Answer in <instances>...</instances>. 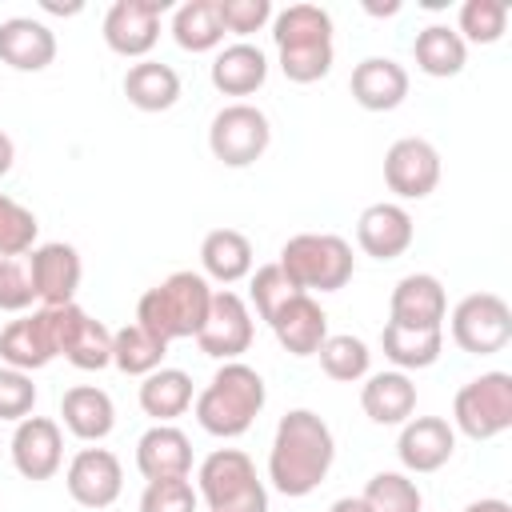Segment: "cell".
<instances>
[{
    "instance_id": "6da1fadb",
    "label": "cell",
    "mask_w": 512,
    "mask_h": 512,
    "mask_svg": "<svg viewBox=\"0 0 512 512\" xmlns=\"http://www.w3.org/2000/svg\"><path fill=\"white\" fill-rule=\"evenodd\" d=\"M336 460V440L332 428L324 424V416H316L312 408H292L280 416L276 436H272V452H268V480L280 496H308L324 484L328 468Z\"/></svg>"
},
{
    "instance_id": "7a4b0ae2",
    "label": "cell",
    "mask_w": 512,
    "mask_h": 512,
    "mask_svg": "<svg viewBox=\"0 0 512 512\" xmlns=\"http://www.w3.org/2000/svg\"><path fill=\"white\" fill-rule=\"evenodd\" d=\"M264 400H268L264 376L244 360H224L212 372V380L204 384V392L196 396V424L208 436L236 440L252 428Z\"/></svg>"
},
{
    "instance_id": "3957f363",
    "label": "cell",
    "mask_w": 512,
    "mask_h": 512,
    "mask_svg": "<svg viewBox=\"0 0 512 512\" xmlns=\"http://www.w3.org/2000/svg\"><path fill=\"white\" fill-rule=\"evenodd\" d=\"M280 72L292 84H316L332 72V16L320 4H288L272 16Z\"/></svg>"
},
{
    "instance_id": "277c9868",
    "label": "cell",
    "mask_w": 512,
    "mask_h": 512,
    "mask_svg": "<svg viewBox=\"0 0 512 512\" xmlns=\"http://www.w3.org/2000/svg\"><path fill=\"white\" fill-rule=\"evenodd\" d=\"M212 304V284L204 272L180 268L172 276H164L156 288H148L136 304V324L144 332H152L156 340L172 344V340H188L200 332L204 316Z\"/></svg>"
},
{
    "instance_id": "5b68a950",
    "label": "cell",
    "mask_w": 512,
    "mask_h": 512,
    "mask_svg": "<svg viewBox=\"0 0 512 512\" xmlns=\"http://www.w3.org/2000/svg\"><path fill=\"white\" fill-rule=\"evenodd\" d=\"M276 264L308 296L312 292H340L356 272L352 244L336 232H300V236L284 240Z\"/></svg>"
},
{
    "instance_id": "8992f818",
    "label": "cell",
    "mask_w": 512,
    "mask_h": 512,
    "mask_svg": "<svg viewBox=\"0 0 512 512\" xmlns=\"http://www.w3.org/2000/svg\"><path fill=\"white\" fill-rule=\"evenodd\" d=\"M196 496L208 512H268V488L240 448H216L196 468Z\"/></svg>"
},
{
    "instance_id": "52a82bcc",
    "label": "cell",
    "mask_w": 512,
    "mask_h": 512,
    "mask_svg": "<svg viewBox=\"0 0 512 512\" xmlns=\"http://www.w3.org/2000/svg\"><path fill=\"white\" fill-rule=\"evenodd\" d=\"M452 424L468 440H492L512 428V376L480 372L452 400Z\"/></svg>"
},
{
    "instance_id": "ba28073f",
    "label": "cell",
    "mask_w": 512,
    "mask_h": 512,
    "mask_svg": "<svg viewBox=\"0 0 512 512\" xmlns=\"http://www.w3.org/2000/svg\"><path fill=\"white\" fill-rule=\"evenodd\" d=\"M272 144V124L256 104H224L208 124V148L224 168L256 164Z\"/></svg>"
},
{
    "instance_id": "9c48e42d",
    "label": "cell",
    "mask_w": 512,
    "mask_h": 512,
    "mask_svg": "<svg viewBox=\"0 0 512 512\" xmlns=\"http://www.w3.org/2000/svg\"><path fill=\"white\" fill-rule=\"evenodd\" d=\"M452 340L472 356H496L512 340V308L496 292H468L452 308Z\"/></svg>"
},
{
    "instance_id": "30bf717a",
    "label": "cell",
    "mask_w": 512,
    "mask_h": 512,
    "mask_svg": "<svg viewBox=\"0 0 512 512\" xmlns=\"http://www.w3.org/2000/svg\"><path fill=\"white\" fill-rule=\"evenodd\" d=\"M252 336H256V324H252V308L244 304V296L232 288H216L208 316L196 332L200 352L212 360H240L252 348Z\"/></svg>"
},
{
    "instance_id": "8fae6325",
    "label": "cell",
    "mask_w": 512,
    "mask_h": 512,
    "mask_svg": "<svg viewBox=\"0 0 512 512\" xmlns=\"http://www.w3.org/2000/svg\"><path fill=\"white\" fill-rule=\"evenodd\" d=\"M60 356V308H36L0 332V360L20 372H36Z\"/></svg>"
},
{
    "instance_id": "7c38bea8",
    "label": "cell",
    "mask_w": 512,
    "mask_h": 512,
    "mask_svg": "<svg viewBox=\"0 0 512 512\" xmlns=\"http://www.w3.org/2000/svg\"><path fill=\"white\" fill-rule=\"evenodd\" d=\"M384 184L400 200H424L440 184V152L424 136H400L384 152Z\"/></svg>"
},
{
    "instance_id": "4fadbf2b",
    "label": "cell",
    "mask_w": 512,
    "mask_h": 512,
    "mask_svg": "<svg viewBox=\"0 0 512 512\" xmlns=\"http://www.w3.org/2000/svg\"><path fill=\"white\" fill-rule=\"evenodd\" d=\"M168 12V0H116L104 12V44L116 56H148L160 40V16Z\"/></svg>"
},
{
    "instance_id": "5bb4252c",
    "label": "cell",
    "mask_w": 512,
    "mask_h": 512,
    "mask_svg": "<svg viewBox=\"0 0 512 512\" xmlns=\"http://www.w3.org/2000/svg\"><path fill=\"white\" fill-rule=\"evenodd\" d=\"M28 272H32V288H36V300L44 308H60V304H76V288H80V276H84V264H80V252L64 240H48V244H36L28 252Z\"/></svg>"
},
{
    "instance_id": "9a60e30c",
    "label": "cell",
    "mask_w": 512,
    "mask_h": 512,
    "mask_svg": "<svg viewBox=\"0 0 512 512\" xmlns=\"http://www.w3.org/2000/svg\"><path fill=\"white\" fill-rule=\"evenodd\" d=\"M64 484L80 508H108L124 492V468H120L116 452H108V448H80L68 460Z\"/></svg>"
},
{
    "instance_id": "2e32d148",
    "label": "cell",
    "mask_w": 512,
    "mask_h": 512,
    "mask_svg": "<svg viewBox=\"0 0 512 512\" xmlns=\"http://www.w3.org/2000/svg\"><path fill=\"white\" fill-rule=\"evenodd\" d=\"M64 464V436L52 416H24L12 432V468L24 480H52Z\"/></svg>"
},
{
    "instance_id": "e0dca14e",
    "label": "cell",
    "mask_w": 512,
    "mask_h": 512,
    "mask_svg": "<svg viewBox=\"0 0 512 512\" xmlns=\"http://www.w3.org/2000/svg\"><path fill=\"white\" fill-rule=\"evenodd\" d=\"M456 452V428L444 416H408L400 424V440H396V456L404 464V472H436L452 460Z\"/></svg>"
},
{
    "instance_id": "ac0fdd59",
    "label": "cell",
    "mask_w": 512,
    "mask_h": 512,
    "mask_svg": "<svg viewBox=\"0 0 512 512\" xmlns=\"http://www.w3.org/2000/svg\"><path fill=\"white\" fill-rule=\"evenodd\" d=\"M412 236H416V224L408 216L404 204H392V200H380V204H368L356 220V244L364 248V256L372 260H396L412 248Z\"/></svg>"
},
{
    "instance_id": "d6986e66",
    "label": "cell",
    "mask_w": 512,
    "mask_h": 512,
    "mask_svg": "<svg viewBox=\"0 0 512 512\" xmlns=\"http://www.w3.org/2000/svg\"><path fill=\"white\" fill-rule=\"evenodd\" d=\"M60 356L80 372H100L112 364V332L80 304H60Z\"/></svg>"
},
{
    "instance_id": "ffe728a7",
    "label": "cell",
    "mask_w": 512,
    "mask_h": 512,
    "mask_svg": "<svg viewBox=\"0 0 512 512\" xmlns=\"http://www.w3.org/2000/svg\"><path fill=\"white\" fill-rule=\"evenodd\" d=\"M444 316H448V296L432 272H408L396 280L388 296V320L412 328H444Z\"/></svg>"
},
{
    "instance_id": "44dd1931",
    "label": "cell",
    "mask_w": 512,
    "mask_h": 512,
    "mask_svg": "<svg viewBox=\"0 0 512 512\" xmlns=\"http://www.w3.org/2000/svg\"><path fill=\"white\" fill-rule=\"evenodd\" d=\"M268 328L276 332V340H280L284 352H292V356H316V348H320L324 336H328V312L320 308L316 296L296 292L292 300H284V304L272 312Z\"/></svg>"
},
{
    "instance_id": "7402d4cb",
    "label": "cell",
    "mask_w": 512,
    "mask_h": 512,
    "mask_svg": "<svg viewBox=\"0 0 512 512\" xmlns=\"http://www.w3.org/2000/svg\"><path fill=\"white\" fill-rule=\"evenodd\" d=\"M348 88H352V100L360 108H368V112H392L408 96V72L392 56H364L352 68Z\"/></svg>"
},
{
    "instance_id": "603a6c76",
    "label": "cell",
    "mask_w": 512,
    "mask_h": 512,
    "mask_svg": "<svg viewBox=\"0 0 512 512\" xmlns=\"http://www.w3.org/2000/svg\"><path fill=\"white\" fill-rule=\"evenodd\" d=\"M0 60L16 72H44L56 60V32L32 16H8L0 24Z\"/></svg>"
},
{
    "instance_id": "cb8c5ba5",
    "label": "cell",
    "mask_w": 512,
    "mask_h": 512,
    "mask_svg": "<svg viewBox=\"0 0 512 512\" xmlns=\"http://www.w3.org/2000/svg\"><path fill=\"white\" fill-rule=\"evenodd\" d=\"M136 468L144 480H176L192 472V440L176 424H152L136 440Z\"/></svg>"
},
{
    "instance_id": "d4e9b609",
    "label": "cell",
    "mask_w": 512,
    "mask_h": 512,
    "mask_svg": "<svg viewBox=\"0 0 512 512\" xmlns=\"http://www.w3.org/2000/svg\"><path fill=\"white\" fill-rule=\"evenodd\" d=\"M60 420L64 428L76 436V440H104L112 428H116V404L104 388L96 384H72L64 396H60Z\"/></svg>"
},
{
    "instance_id": "484cf974",
    "label": "cell",
    "mask_w": 512,
    "mask_h": 512,
    "mask_svg": "<svg viewBox=\"0 0 512 512\" xmlns=\"http://www.w3.org/2000/svg\"><path fill=\"white\" fill-rule=\"evenodd\" d=\"M360 408L372 424H404L412 412H416V384L408 380V372L392 368V372H372L364 376V388H360Z\"/></svg>"
},
{
    "instance_id": "4316f807",
    "label": "cell",
    "mask_w": 512,
    "mask_h": 512,
    "mask_svg": "<svg viewBox=\"0 0 512 512\" xmlns=\"http://www.w3.org/2000/svg\"><path fill=\"white\" fill-rule=\"evenodd\" d=\"M264 80H268V56L248 40L220 48L212 60V88L224 96H252Z\"/></svg>"
},
{
    "instance_id": "83f0119b",
    "label": "cell",
    "mask_w": 512,
    "mask_h": 512,
    "mask_svg": "<svg viewBox=\"0 0 512 512\" xmlns=\"http://www.w3.org/2000/svg\"><path fill=\"white\" fill-rule=\"evenodd\" d=\"M380 348L384 356L400 368V372H416V368H432L444 352V328H412V324H396L388 320L380 328Z\"/></svg>"
},
{
    "instance_id": "f1b7e54d",
    "label": "cell",
    "mask_w": 512,
    "mask_h": 512,
    "mask_svg": "<svg viewBox=\"0 0 512 512\" xmlns=\"http://www.w3.org/2000/svg\"><path fill=\"white\" fill-rule=\"evenodd\" d=\"M124 96L140 112H168L180 100V72L160 60H136L124 72Z\"/></svg>"
},
{
    "instance_id": "f546056e",
    "label": "cell",
    "mask_w": 512,
    "mask_h": 512,
    "mask_svg": "<svg viewBox=\"0 0 512 512\" xmlns=\"http://www.w3.org/2000/svg\"><path fill=\"white\" fill-rule=\"evenodd\" d=\"M200 264L216 284H236L252 276V240L236 228H212L200 240Z\"/></svg>"
},
{
    "instance_id": "4dcf8cb0",
    "label": "cell",
    "mask_w": 512,
    "mask_h": 512,
    "mask_svg": "<svg viewBox=\"0 0 512 512\" xmlns=\"http://www.w3.org/2000/svg\"><path fill=\"white\" fill-rule=\"evenodd\" d=\"M412 56H416V68H420L424 76L448 80V76L464 72V64H468V44L460 40L456 28H448V24H428V28L416 32Z\"/></svg>"
},
{
    "instance_id": "1f68e13d",
    "label": "cell",
    "mask_w": 512,
    "mask_h": 512,
    "mask_svg": "<svg viewBox=\"0 0 512 512\" xmlns=\"http://www.w3.org/2000/svg\"><path fill=\"white\" fill-rule=\"evenodd\" d=\"M140 408L156 424H172L192 408V376L184 368H156L140 384Z\"/></svg>"
},
{
    "instance_id": "d6a6232c",
    "label": "cell",
    "mask_w": 512,
    "mask_h": 512,
    "mask_svg": "<svg viewBox=\"0 0 512 512\" xmlns=\"http://www.w3.org/2000/svg\"><path fill=\"white\" fill-rule=\"evenodd\" d=\"M172 40L184 52H212L224 40V24L216 12V0H184L172 12Z\"/></svg>"
},
{
    "instance_id": "836d02e7",
    "label": "cell",
    "mask_w": 512,
    "mask_h": 512,
    "mask_svg": "<svg viewBox=\"0 0 512 512\" xmlns=\"http://www.w3.org/2000/svg\"><path fill=\"white\" fill-rule=\"evenodd\" d=\"M164 356H168V344L156 340L152 332H144L136 320L112 332V364L124 376H148V372L164 368Z\"/></svg>"
},
{
    "instance_id": "e575fe53",
    "label": "cell",
    "mask_w": 512,
    "mask_h": 512,
    "mask_svg": "<svg viewBox=\"0 0 512 512\" xmlns=\"http://www.w3.org/2000/svg\"><path fill=\"white\" fill-rule=\"evenodd\" d=\"M316 356H320L324 376H328V380H340V384H356V380H364L368 368H372L368 344H364L360 336H352V332L324 336V344L316 348Z\"/></svg>"
},
{
    "instance_id": "d590c367",
    "label": "cell",
    "mask_w": 512,
    "mask_h": 512,
    "mask_svg": "<svg viewBox=\"0 0 512 512\" xmlns=\"http://www.w3.org/2000/svg\"><path fill=\"white\" fill-rule=\"evenodd\" d=\"M364 504L372 512H424V496L408 472H376L364 484Z\"/></svg>"
},
{
    "instance_id": "8d00e7d4",
    "label": "cell",
    "mask_w": 512,
    "mask_h": 512,
    "mask_svg": "<svg viewBox=\"0 0 512 512\" xmlns=\"http://www.w3.org/2000/svg\"><path fill=\"white\" fill-rule=\"evenodd\" d=\"M508 28V4L504 0H464L460 4V20L456 32L468 44H496Z\"/></svg>"
},
{
    "instance_id": "74e56055",
    "label": "cell",
    "mask_w": 512,
    "mask_h": 512,
    "mask_svg": "<svg viewBox=\"0 0 512 512\" xmlns=\"http://www.w3.org/2000/svg\"><path fill=\"white\" fill-rule=\"evenodd\" d=\"M36 216L20 200L0 192V256H28L36 248Z\"/></svg>"
},
{
    "instance_id": "f35d334b",
    "label": "cell",
    "mask_w": 512,
    "mask_h": 512,
    "mask_svg": "<svg viewBox=\"0 0 512 512\" xmlns=\"http://www.w3.org/2000/svg\"><path fill=\"white\" fill-rule=\"evenodd\" d=\"M36 300L28 256H0V312H28Z\"/></svg>"
},
{
    "instance_id": "ab89813d",
    "label": "cell",
    "mask_w": 512,
    "mask_h": 512,
    "mask_svg": "<svg viewBox=\"0 0 512 512\" xmlns=\"http://www.w3.org/2000/svg\"><path fill=\"white\" fill-rule=\"evenodd\" d=\"M248 292H252V304H256L260 320H272V312H276L284 300H292L300 288L284 276V268H280V264H264V268H256V272H252Z\"/></svg>"
},
{
    "instance_id": "60d3db41",
    "label": "cell",
    "mask_w": 512,
    "mask_h": 512,
    "mask_svg": "<svg viewBox=\"0 0 512 512\" xmlns=\"http://www.w3.org/2000/svg\"><path fill=\"white\" fill-rule=\"evenodd\" d=\"M32 408H36L32 372H20V368L0 364V420L20 424L24 416H32Z\"/></svg>"
},
{
    "instance_id": "b9f144b4",
    "label": "cell",
    "mask_w": 512,
    "mask_h": 512,
    "mask_svg": "<svg viewBox=\"0 0 512 512\" xmlns=\"http://www.w3.org/2000/svg\"><path fill=\"white\" fill-rule=\"evenodd\" d=\"M196 488L188 484V476L176 480H148L144 496H140V512H196Z\"/></svg>"
},
{
    "instance_id": "7bdbcfd3",
    "label": "cell",
    "mask_w": 512,
    "mask_h": 512,
    "mask_svg": "<svg viewBox=\"0 0 512 512\" xmlns=\"http://www.w3.org/2000/svg\"><path fill=\"white\" fill-rule=\"evenodd\" d=\"M220 24L232 36H252L272 20V4L268 0H216Z\"/></svg>"
},
{
    "instance_id": "ee69618b",
    "label": "cell",
    "mask_w": 512,
    "mask_h": 512,
    "mask_svg": "<svg viewBox=\"0 0 512 512\" xmlns=\"http://www.w3.org/2000/svg\"><path fill=\"white\" fill-rule=\"evenodd\" d=\"M464 512H512V504L500 500V496H484V500H472Z\"/></svg>"
},
{
    "instance_id": "f6af8a7d",
    "label": "cell",
    "mask_w": 512,
    "mask_h": 512,
    "mask_svg": "<svg viewBox=\"0 0 512 512\" xmlns=\"http://www.w3.org/2000/svg\"><path fill=\"white\" fill-rule=\"evenodd\" d=\"M328 512H372V508L364 504V496H340L328 504Z\"/></svg>"
},
{
    "instance_id": "bcb514c9",
    "label": "cell",
    "mask_w": 512,
    "mask_h": 512,
    "mask_svg": "<svg viewBox=\"0 0 512 512\" xmlns=\"http://www.w3.org/2000/svg\"><path fill=\"white\" fill-rule=\"evenodd\" d=\"M12 160H16V144H12V136L0 128V176H8Z\"/></svg>"
},
{
    "instance_id": "7dc6e473",
    "label": "cell",
    "mask_w": 512,
    "mask_h": 512,
    "mask_svg": "<svg viewBox=\"0 0 512 512\" xmlns=\"http://www.w3.org/2000/svg\"><path fill=\"white\" fill-rule=\"evenodd\" d=\"M40 8H44V12H56V16H76L84 4H56V0H40Z\"/></svg>"
},
{
    "instance_id": "c3c4849f",
    "label": "cell",
    "mask_w": 512,
    "mask_h": 512,
    "mask_svg": "<svg viewBox=\"0 0 512 512\" xmlns=\"http://www.w3.org/2000/svg\"><path fill=\"white\" fill-rule=\"evenodd\" d=\"M364 8H368L372 16H392V12H400V4H384V8H380V4H364Z\"/></svg>"
}]
</instances>
